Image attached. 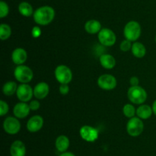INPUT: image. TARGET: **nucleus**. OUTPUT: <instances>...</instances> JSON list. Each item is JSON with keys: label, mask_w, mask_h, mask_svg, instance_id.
<instances>
[{"label": "nucleus", "mask_w": 156, "mask_h": 156, "mask_svg": "<svg viewBox=\"0 0 156 156\" xmlns=\"http://www.w3.org/2000/svg\"><path fill=\"white\" fill-rule=\"evenodd\" d=\"M56 15L54 9L51 6H44L38 8L34 11L33 15L35 23L39 25L45 26L53 21Z\"/></svg>", "instance_id": "1"}, {"label": "nucleus", "mask_w": 156, "mask_h": 156, "mask_svg": "<svg viewBox=\"0 0 156 156\" xmlns=\"http://www.w3.org/2000/svg\"><path fill=\"white\" fill-rule=\"evenodd\" d=\"M127 97L131 102L142 105L147 99V93L146 90L140 86L130 87L127 91Z\"/></svg>", "instance_id": "2"}, {"label": "nucleus", "mask_w": 156, "mask_h": 156, "mask_svg": "<svg viewBox=\"0 0 156 156\" xmlns=\"http://www.w3.org/2000/svg\"><path fill=\"white\" fill-rule=\"evenodd\" d=\"M141 26L136 21L127 22L123 29V35L126 39L130 41H136L141 35Z\"/></svg>", "instance_id": "3"}, {"label": "nucleus", "mask_w": 156, "mask_h": 156, "mask_svg": "<svg viewBox=\"0 0 156 156\" xmlns=\"http://www.w3.org/2000/svg\"><path fill=\"white\" fill-rule=\"evenodd\" d=\"M14 76L18 82L21 84H28L32 80L34 76L33 71L27 66L18 65L14 70Z\"/></svg>", "instance_id": "4"}, {"label": "nucleus", "mask_w": 156, "mask_h": 156, "mask_svg": "<svg viewBox=\"0 0 156 156\" xmlns=\"http://www.w3.org/2000/svg\"><path fill=\"white\" fill-rule=\"evenodd\" d=\"M55 77L60 84H69L73 80V72L66 65H58L54 71Z\"/></svg>", "instance_id": "5"}, {"label": "nucleus", "mask_w": 156, "mask_h": 156, "mask_svg": "<svg viewBox=\"0 0 156 156\" xmlns=\"http://www.w3.org/2000/svg\"><path fill=\"white\" fill-rule=\"evenodd\" d=\"M144 129V123L138 116L131 118L126 124V132L132 137H137L143 133Z\"/></svg>", "instance_id": "6"}, {"label": "nucleus", "mask_w": 156, "mask_h": 156, "mask_svg": "<svg viewBox=\"0 0 156 156\" xmlns=\"http://www.w3.org/2000/svg\"><path fill=\"white\" fill-rule=\"evenodd\" d=\"M98 41L101 44L105 47H111L117 41V36L111 29L104 28L99 32L98 35Z\"/></svg>", "instance_id": "7"}, {"label": "nucleus", "mask_w": 156, "mask_h": 156, "mask_svg": "<svg viewBox=\"0 0 156 156\" xmlns=\"http://www.w3.org/2000/svg\"><path fill=\"white\" fill-rule=\"evenodd\" d=\"M79 135L83 140L87 142H94L98 139L99 132L97 128L91 125H85L79 129Z\"/></svg>", "instance_id": "8"}, {"label": "nucleus", "mask_w": 156, "mask_h": 156, "mask_svg": "<svg viewBox=\"0 0 156 156\" xmlns=\"http://www.w3.org/2000/svg\"><path fill=\"white\" fill-rule=\"evenodd\" d=\"M117 81L114 76L111 74H102L98 79V85L104 90H112L117 87Z\"/></svg>", "instance_id": "9"}, {"label": "nucleus", "mask_w": 156, "mask_h": 156, "mask_svg": "<svg viewBox=\"0 0 156 156\" xmlns=\"http://www.w3.org/2000/svg\"><path fill=\"white\" fill-rule=\"evenodd\" d=\"M3 128L9 135H16L21 129V123L18 118L9 116L3 122Z\"/></svg>", "instance_id": "10"}, {"label": "nucleus", "mask_w": 156, "mask_h": 156, "mask_svg": "<svg viewBox=\"0 0 156 156\" xmlns=\"http://www.w3.org/2000/svg\"><path fill=\"white\" fill-rule=\"evenodd\" d=\"M16 96L21 102H29L34 96V89L27 84H20L17 89Z\"/></svg>", "instance_id": "11"}, {"label": "nucleus", "mask_w": 156, "mask_h": 156, "mask_svg": "<svg viewBox=\"0 0 156 156\" xmlns=\"http://www.w3.org/2000/svg\"><path fill=\"white\" fill-rule=\"evenodd\" d=\"M44 126V119L39 115L30 117L27 122V128L30 132H37Z\"/></svg>", "instance_id": "12"}, {"label": "nucleus", "mask_w": 156, "mask_h": 156, "mask_svg": "<svg viewBox=\"0 0 156 156\" xmlns=\"http://www.w3.org/2000/svg\"><path fill=\"white\" fill-rule=\"evenodd\" d=\"M30 111L29 104L27 102H20L14 106L13 113L18 119H24L29 115Z\"/></svg>", "instance_id": "13"}, {"label": "nucleus", "mask_w": 156, "mask_h": 156, "mask_svg": "<svg viewBox=\"0 0 156 156\" xmlns=\"http://www.w3.org/2000/svg\"><path fill=\"white\" fill-rule=\"evenodd\" d=\"M27 58V51L22 47H17L12 51V60L16 65H22Z\"/></svg>", "instance_id": "14"}, {"label": "nucleus", "mask_w": 156, "mask_h": 156, "mask_svg": "<svg viewBox=\"0 0 156 156\" xmlns=\"http://www.w3.org/2000/svg\"><path fill=\"white\" fill-rule=\"evenodd\" d=\"M50 87L46 82H40L34 88V96L38 99H43L47 96Z\"/></svg>", "instance_id": "15"}, {"label": "nucleus", "mask_w": 156, "mask_h": 156, "mask_svg": "<svg viewBox=\"0 0 156 156\" xmlns=\"http://www.w3.org/2000/svg\"><path fill=\"white\" fill-rule=\"evenodd\" d=\"M11 156H25L26 146L21 140H16L12 143L10 146Z\"/></svg>", "instance_id": "16"}, {"label": "nucleus", "mask_w": 156, "mask_h": 156, "mask_svg": "<svg viewBox=\"0 0 156 156\" xmlns=\"http://www.w3.org/2000/svg\"><path fill=\"white\" fill-rule=\"evenodd\" d=\"M70 142L69 138L66 136L61 135L56 138L55 141V147L56 150L60 153H63L67 151L69 147Z\"/></svg>", "instance_id": "17"}, {"label": "nucleus", "mask_w": 156, "mask_h": 156, "mask_svg": "<svg viewBox=\"0 0 156 156\" xmlns=\"http://www.w3.org/2000/svg\"><path fill=\"white\" fill-rule=\"evenodd\" d=\"M99 61L101 65L107 70L113 69L116 66V59L114 56L109 54H104L101 55Z\"/></svg>", "instance_id": "18"}, {"label": "nucleus", "mask_w": 156, "mask_h": 156, "mask_svg": "<svg viewBox=\"0 0 156 156\" xmlns=\"http://www.w3.org/2000/svg\"><path fill=\"white\" fill-rule=\"evenodd\" d=\"M101 29L102 28L101 22L95 19L88 20L85 24V30L91 35L98 34Z\"/></svg>", "instance_id": "19"}, {"label": "nucleus", "mask_w": 156, "mask_h": 156, "mask_svg": "<svg viewBox=\"0 0 156 156\" xmlns=\"http://www.w3.org/2000/svg\"><path fill=\"white\" fill-rule=\"evenodd\" d=\"M153 111L150 106L142 104L136 109V115L141 119H147L152 116Z\"/></svg>", "instance_id": "20"}, {"label": "nucleus", "mask_w": 156, "mask_h": 156, "mask_svg": "<svg viewBox=\"0 0 156 156\" xmlns=\"http://www.w3.org/2000/svg\"><path fill=\"white\" fill-rule=\"evenodd\" d=\"M131 51L133 56L137 58H142L146 54V48L143 44L139 41H135L133 44Z\"/></svg>", "instance_id": "21"}, {"label": "nucleus", "mask_w": 156, "mask_h": 156, "mask_svg": "<svg viewBox=\"0 0 156 156\" xmlns=\"http://www.w3.org/2000/svg\"><path fill=\"white\" fill-rule=\"evenodd\" d=\"M18 12L22 16L30 17V15H34L33 7L31 5L27 2H22L18 5Z\"/></svg>", "instance_id": "22"}, {"label": "nucleus", "mask_w": 156, "mask_h": 156, "mask_svg": "<svg viewBox=\"0 0 156 156\" xmlns=\"http://www.w3.org/2000/svg\"><path fill=\"white\" fill-rule=\"evenodd\" d=\"M18 87V86L17 85L15 82H14V81H9V82H6L3 85L2 92L5 96H11L15 94V93H16Z\"/></svg>", "instance_id": "23"}, {"label": "nucleus", "mask_w": 156, "mask_h": 156, "mask_svg": "<svg viewBox=\"0 0 156 156\" xmlns=\"http://www.w3.org/2000/svg\"><path fill=\"white\" fill-rule=\"evenodd\" d=\"M12 35V28L10 26L7 24H1L0 25V39L2 41L7 40L8 38H10Z\"/></svg>", "instance_id": "24"}, {"label": "nucleus", "mask_w": 156, "mask_h": 156, "mask_svg": "<svg viewBox=\"0 0 156 156\" xmlns=\"http://www.w3.org/2000/svg\"><path fill=\"white\" fill-rule=\"evenodd\" d=\"M123 113L126 117L131 119V118L134 117L135 115L136 114V110L133 104L127 103L123 106Z\"/></svg>", "instance_id": "25"}, {"label": "nucleus", "mask_w": 156, "mask_h": 156, "mask_svg": "<svg viewBox=\"0 0 156 156\" xmlns=\"http://www.w3.org/2000/svg\"><path fill=\"white\" fill-rule=\"evenodd\" d=\"M9 13V7L4 1L0 2V18H4Z\"/></svg>", "instance_id": "26"}, {"label": "nucleus", "mask_w": 156, "mask_h": 156, "mask_svg": "<svg viewBox=\"0 0 156 156\" xmlns=\"http://www.w3.org/2000/svg\"><path fill=\"white\" fill-rule=\"evenodd\" d=\"M131 42H132V41H129V40L127 39L123 40L120 44V50H121L122 51H124V52L129 51V50H131V48H132L133 44H131Z\"/></svg>", "instance_id": "27"}, {"label": "nucleus", "mask_w": 156, "mask_h": 156, "mask_svg": "<svg viewBox=\"0 0 156 156\" xmlns=\"http://www.w3.org/2000/svg\"><path fill=\"white\" fill-rule=\"evenodd\" d=\"M9 110V106L4 100H0V116H3L7 114Z\"/></svg>", "instance_id": "28"}, {"label": "nucleus", "mask_w": 156, "mask_h": 156, "mask_svg": "<svg viewBox=\"0 0 156 156\" xmlns=\"http://www.w3.org/2000/svg\"><path fill=\"white\" fill-rule=\"evenodd\" d=\"M29 106H30V110L33 111H36V110H39L40 106H41V103L39 101L37 100H31L29 103Z\"/></svg>", "instance_id": "29"}, {"label": "nucleus", "mask_w": 156, "mask_h": 156, "mask_svg": "<svg viewBox=\"0 0 156 156\" xmlns=\"http://www.w3.org/2000/svg\"><path fill=\"white\" fill-rule=\"evenodd\" d=\"M59 93L62 95H66L68 94L69 92V87L68 84H60L59 87Z\"/></svg>", "instance_id": "30"}, {"label": "nucleus", "mask_w": 156, "mask_h": 156, "mask_svg": "<svg viewBox=\"0 0 156 156\" xmlns=\"http://www.w3.org/2000/svg\"><path fill=\"white\" fill-rule=\"evenodd\" d=\"M41 33H42V32H41V28L39 27H37V26H34L31 31V34L34 38H39L41 36Z\"/></svg>", "instance_id": "31"}, {"label": "nucleus", "mask_w": 156, "mask_h": 156, "mask_svg": "<svg viewBox=\"0 0 156 156\" xmlns=\"http://www.w3.org/2000/svg\"><path fill=\"white\" fill-rule=\"evenodd\" d=\"M129 84H130L131 87H134V86H139V84H140V80L137 76H132L129 80Z\"/></svg>", "instance_id": "32"}, {"label": "nucleus", "mask_w": 156, "mask_h": 156, "mask_svg": "<svg viewBox=\"0 0 156 156\" xmlns=\"http://www.w3.org/2000/svg\"><path fill=\"white\" fill-rule=\"evenodd\" d=\"M59 156H76V155H75L73 153L70 152V151H66V152L61 153V154H59Z\"/></svg>", "instance_id": "33"}, {"label": "nucleus", "mask_w": 156, "mask_h": 156, "mask_svg": "<svg viewBox=\"0 0 156 156\" xmlns=\"http://www.w3.org/2000/svg\"><path fill=\"white\" fill-rule=\"evenodd\" d=\"M152 111H153V113L156 116V99L154 101L153 104H152Z\"/></svg>", "instance_id": "34"}, {"label": "nucleus", "mask_w": 156, "mask_h": 156, "mask_svg": "<svg viewBox=\"0 0 156 156\" xmlns=\"http://www.w3.org/2000/svg\"><path fill=\"white\" fill-rule=\"evenodd\" d=\"M155 42H156V35H155Z\"/></svg>", "instance_id": "35"}]
</instances>
